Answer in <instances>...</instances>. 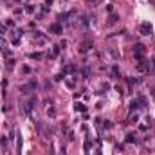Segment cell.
I'll list each match as a JSON object with an SVG mask.
<instances>
[{"mask_svg": "<svg viewBox=\"0 0 155 155\" xmlns=\"http://www.w3.org/2000/svg\"><path fill=\"white\" fill-rule=\"evenodd\" d=\"M137 119H139L137 114H135V116H133V114H130V123H137Z\"/></svg>", "mask_w": 155, "mask_h": 155, "instance_id": "cell-19", "label": "cell"}, {"mask_svg": "<svg viewBox=\"0 0 155 155\" xmlns=\"http://www.w3.org/2000/svg\"><path fill=\"white\" fill-rule=\"evenodd\" d=\"M29 58H31V60H41V58H43V54H41V52H31V54H29Z\"/></svg>", "mask_w": 155, "mask_h": 155, "instance_id": "cell-11", "label": "cell"}, {"mask_svg": "<svg viewBox=\"0 0 155 155\" xmlns=\"http://www.w3.org/2000/svg\"><path fill=\"white\" fill-rule=\"evenodd\" d=\"M133 54H135V60H143V56H144V45L143 43H137L133 47Z\"/></svg>", "mask_w": 155, "mask_h": 155, "instance_id": "cell-2", "label": "cell"}, {"mask_svg": "<svg viewBox=\"0 0 155 155\" xmlns=\"http://www.w3.org/2000/svg\"><path fill=\"white\" fill-rule=\"evenodd\" d=\"M143 105H141V99L137 97V99H133L132 103H130V112H133V110H137V108H141Z\"/></svg>", "mask_w": 155, "mask_h": 155, "instance_id": "cell-7", "label": "cell"}, {"mask_svg": "<svg viewBox=\"0 0 155 155\" xmlns=\"http://www.w3.org/2000/svg\"><path fill=\"white\" fill-rule=\"evenodd\" d=\"M49 31H51V33H54V34H60L63 29H61V25H60V24H51V25H49Z\"/></svg>", "mask_w": 155, "mask_h": 155, "instance_id": "cell-6", "label": "cell"}, {"mask_svg": "<svg viewBox=\"0 0 155 155\" xmlns=\"http://www.w3.org/2000/svg\"><path fill=\"white\" fill-rule=\"evenodd\" d=\"M117 20H119V16H117V15H110V16H108V20H107V25H108V27L116 25Z\"/></svg>", "mask_w": 155, "mask_h": 155, "instance_id": "cell-8", "label": "cell"}, {"mask_svg": "<svg viewBox=\"0 0 155 155\" xmlns=\"http://www.w3.org/2000/svg\"><path fill=\"white\" fill-rule=\"evenodd\" d=\"M126 141H128V143H135L137 139L133 137V133H128V137H126Z\"/></svg>", "mask_w": 155, "mask_h": 155, "instance_id": "cell-18", "label": "cell"}, {"mask_svg": "<svg viewBox=\"0 0 155 155\" xmlns=\"http://www.w3.org/2000/svg\"><path fill=\"white\" fill-rule=\"evenodd\" d=\"M139 31H141V34H144V36H150V34H152V25L144 22V24H141Z\"/></svg>", "mask_w": 155, "mask_h": 155, "instance_id": "cell-4", "label": "cell"}, {"mask_svg": "<svg viewBox=\"0 0 155 155\" xmlns=\"http://www.w3.org/2000/svg\"><path fill=\"white\" fill-rule=\"evenodd\" d=\"M15 63H16V61H15L13 58H11V60H7V65H5V67H7V71H13V69H15Z\"/></svg>", "mask_w": 155, "mask_h": 155, "instance_id": "cell-13", "label": "cell"}, {"mask_svg": "<svg viewBox=\"0 0 155 155\" xmlns=\"http://www.w3.org/2000/svg\"><path fill=\"white\" fill-rule=\"evenodd\" d=\"M88 49H92V41H83V43H81V47H79V51H81V52H87Z\"/></svg>", "mask_w": 155, "mask_h": 155, "instance_id": "cell-9", "label": "cell"}, {"mask_svg": "<svg viewBox=\"0 0 155 155\" xmlns=\"http://www.w3.org/2000/svg\"><path fill=\"white\" fill-rule=\"evenodd\" d=\"M150 74H155V58L152 60V63H150V71H148Z\"/></svg>", "mask_w": 155, "mask_h": 155, "instance_id": "cell-15", "label": "cell"}, {"mask_svg": "<svg viewBox=\"0 0 155 155\" xmlns=\"http://www.w3.org/2000/svg\"><path fill=\"white\" fill-rule=\"evenodd\" d=\"M152 94H153V97H155V88H153V90H152Z\"/></svg>", "mask_w": 155, "mask_h": 155, "instance_id": "cell-23", "label": "cell"}, {"mask_svg": "<svg viewBox=\"0 0 155 155\" xmlns=\"http://www.w3.org/2000/svg\"><path fill=\"white\" fill-rule=\"evenodd\" d=\"M0 144H2V148H4V150H7V144H9V139H7V137L4 135V137L0 139Z\"/></svg>", "mask_w": 155, "mask_h": 155, "instance_id": "cell-12", "label": "cell"}, {"mask_svg": "<svg viewBox=\"0 0 155 155\" xmlns=\"http://www.w3.org/2000/svg\"><path fill=\"white\" fill-rule=\"evenodd\" d=\"M33 107H34V97H31V99L24 105V114H27V116H29V114H31V110H33Z\"/></svg>", "mask_w": 155, "mask_h": 155, "instance_id": "cell-5", "label": "cell"}, {"mask_svg": "<svg viewBox=\"0 0 155 155\" xmlns=\"http://www.w3.org/2000/svg\"><path fill=\"white\" fill-rule=\"evenodd\" d=\"M34 90H36V81H29V83H25V85L20 87V92L22 94H31Z\"/></svg>", "mask_w": 155, "mask_h": 155, "instance_id": "cell-1", "label": "cell"}, {"mask_svg": "<svg viewBox=\"0 0 155 155\" xmlns=\"http://www.w3.org/2000/svg\"><path fill=\"white\" fill-rule=\"evenodd\" d=\"M135 69H137L139 72H148V71H150V63L143 58V60H139V63L135 65Z\"/></svg>", "mask_w": 155, "mask_h": 155, "instance_id": "cell-3", "label": "cell"}, {"mask_svg": "<svg viewBox=\"0 0 155 155\" xmlns=\"http://www.w3.org/2000/svg\"><path fill=\"white\" fill-rule=\"evenodd\" d=\"M0 49H2V51L7 49V43H5V40H4V38H0Z\"/></svg>", "mask_w": 155, "mask_h": 155, "instance_id": "cell-16", "label": "cell"}, {"mask_svg": "<svg viewBox=\"0 0 155 155\" xmlns=\"http://www.w3.org/2000/svg\"><path fill=\"white\" fill-rule=\"evenodd\" d=\"M92 2H94V0H92Z\"/></svg>", "mask_w": 155, "mask_h": 155, "instance_id": "cell-24", "label": "cell"}, {"mask_svg": "<svg viewBox=\"0 0 155 155\" xmlns=\"http://www.w3.org/2000/svg\"><path fill=\"white\" fill-rule=\"evenodd\" d=\"M90 76V72H88V69H83V78H85V79H87V78Z\"/></svg>", "mask_w": 155, "mask_h": 155, "instance_id": "cell-20", "label": "cell"}, {"mask_svg": "<svg viewBox=\"0 0 155 155\" xmlns=\"http://www.w3.org/2000/svg\"><path fill=\"white\" fill-rule=\"evenodd\" d=\"M60 54V45H56V47H52V51L49 52V58H56Z\"/></svg>", "mask_w": 155, "mask_h": 155, "instance_id": "cell-10", "label": "cell"}, {"mask_svg": "<svg viewBox=\"0 0 155 155\" xmlns=\"http://www.w3.org/2000/svg\"><path fill=\"white\" fill-rule=\"evenodd\" d=\"M67 87H71V88H74V81H71V79H67Z\"/></svg>", "mask_w": 155, "mask_h": 155, "instance_id": "cell-21", "label": "cell"}, {"mask_svg": "<svg viewBox=\"0 0 155 155\" xmlns=\"http://www.w3.org/2000/svg\"><path fill=\"white\" fill-rule=\"evenodd\" d=\"M0 33H5V25H0Z\"/></svg>", "mask_w": 155, "mask_h": 155, "instance_id": "cell-22", "label": "cell"}, {"mask_svg": "<svg viewBox=\"0 0 155 155\" xmlns=\"http://www.w3.org/2000/svg\"><path fill=\"white\" fill-rule=\"evenodd\" d=\"M74 107H76V110H78V112H85V110H87V107H85L83 103H76Z\"/></svg>", "mask_w": 155, "mask_h": 155, "instance_id": "cell-14", "label": "cell"}, {"mask_svg": "<svg viewBox=\"0 0 155 155\" xmlns=\"http://www.w3.org/2000/svg\"><path fill=\"white\" fill-rule=\"evenodd\" d=\"M112 74H114V78H119V69H117V65L112 67Z\"/></svg>", "mask_w": 155, "mask_h": 155, "instance_id": "cell-17", "label": "cell"}]
</instances>
